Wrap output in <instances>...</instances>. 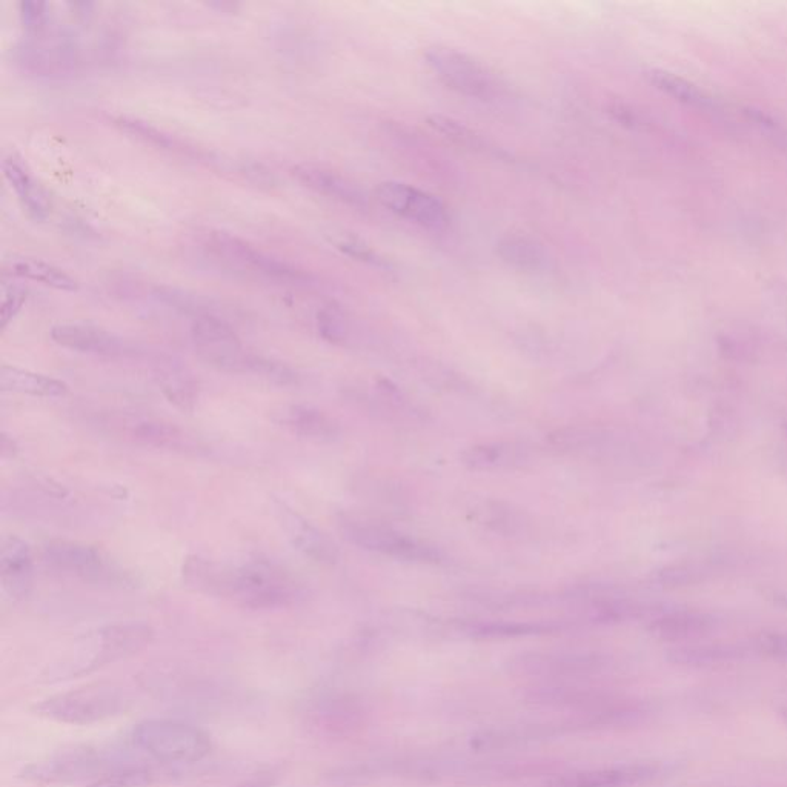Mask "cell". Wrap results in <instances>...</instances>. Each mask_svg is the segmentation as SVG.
Wrapping results in <instances>:
<instances>
[{"label":"cell","mask_w":787,"mask_h":787,"mask_svg":"<svg viewBox=\"0 0 787 787\" xmlns=\"http://www.w3.org/2000/svg\"><path fill=\"white\" fill-rule=\"evenodd\" d=\"M114 125L123 133L130 134V136L136 137L142 142L150 143L153 147L174 151V153L188 154V156H196V151L193 148L186 147L179 139L170 136L165 131L159 130V128L153 127L150 123L142 122V120L134 119V117L119 116L114 119Z\"/></svg>","instance_id":"33"},{"label":"cell","mask_w":787,"mask_h":787,"mask_svg":"<svg viewBox=\"0 0 787 787\" xmlns=\"http://www.w3.org/2000/svg\"><path fill=\"white\" fill-rule=\"evenodd\" d=\"M0 389L44 399L62 397L68 392V386L62 380L7 365L0 368Z\"/></svg>","instance_id":"29"},{"label":"cell","mask_w":787,"mask_h":787,"mask_svg":"<svg viewBox=\"0 0 787 787\" xmlns=\"http://www.w3.org/2000/svg\"><path fill=\"white\" fill-rule=\"evenodd\" d=\"M658 772L660 768L657 764H617L554 778L549 787H629L652 780Z\"/></svg>","instance_id":"21"},{"label":"cell","mask_w":787,"mask_h":787,"mask_svg":"<svg viewBox=\"0 0 787 787\" xmlns=\"http://www.w3.org/2000/svg\"><path fill=\"white\" fill-rule=\"evenodd\" d=\"M154 297L159 302L171 306V308L179 309L182 313L194 314L196 317L203 316V314H211L199 297L185 293L182 289L171 288V286H157L154 289Z\"/></svg>","instance_id":"38"},{"label":"cell","mask_w":787,"mask_h":787,"mask_svg":"<svg viewBox=\"0 0 787 787\" xmlns=\"http://www.w3.org/2000/svg\"><path fill=\"white\" fill-rule=\"evenodd\" d=\"M339 526L348 542L365 551L377 552L402 562L422 563V565H437L442 562V555L437 549L383 523L346 515L340 520Z\"/></svg>","instance_id":"5"},{"label":"cell","mask_w":787,"mask_h":787,"mask_svg":"<svg viewBox=\"0 0 787 787\" xmlns=\"http://www.w3.org/2000/svg\"><path fill=\"white\" fill-rule=\"evenodd\" d=\"M125 439L136 445L177 454H200L202 443L174 423L151 417L128 416L116 422Z\"/></svg>","instance_id":"15"},{"label":"cell","mask_w":787,"mask_h":787,"mask_svg":"<svg viewBox=\"0 0 787 787\" xmlns=\"http://www.w3.org/2000/svg\"><path fill=\"white\" fill-rule=\"evenodd\" d=\"M751 649L768 660L787 663V634L777 631L760 632L752 638Z\"/></svg>","instance_id":"40"},{"label":"cell","mask_w":787,"mask_h":787,"mask_svg":"<svg viewBox=\"0 0 787 787\" xmlns=\"http://www.w3.org/2000/svg\"><path fill=\"white\" fill-rule=\"evenodd\" d=\"M130 706L127 694L111 685H90L60 692L37 701V717L73 726H90L123 714Z\"/></svg>","instance_id":"4"},{"label":"cell","mask_w":787,"mask_h":787,"mask_svg":"<svg viewBox=\"0 0 787 787\" xmlns=\"http://www.w3.org/2000/svg\"><path fill=\"white\" fill-rule=\"evenodd\" d=\"M374 194L386 210L425 228L440 230L448 223V213L442 200L416 186L402 182H383L377 186Z\"/></svg>","instance_id":"12"},{"label":"cell","mask_w":787,"mask_h":787,"mask_svg":"<svg viewBox=\"0 0 787 787\" xmlns=\"http://www.w3.org/2000/svg\"><path fill=\"white\" fill-rule=\"evenodd\" d=\"M182 577L183 583L199 594L254 611L288 608L302 597L296 578L263 558L228 563L193 555L183 563Z\"/></svg>","instance_id":"1"},{"label":"cell","mask_w":787,"mask_h":787,"mask_svg":"<svg viewBox=\"0 0 787 787\" xmlns=\"http://www.w3.org/2000/svg\"><path fill=\"white\" fill-rule=\"evenodd\" d=\"M649 82L658 90L680 100V102L688 103V105H701L706 100L704 94L698 90L697 85L692 84L685 77L678 76V74L671 73L666 70H651L648 71Z\"/></svg>","instance_id":"35"},{"label":"cell","mask_w":787,"mask_h":787,"mask_svg":"<svg viewBox=\"0 0 787 787\" xmlns=\"http://www.w3.org/2000/svg\"><path fill=\"white\" fill-rule=\"evenodd\" d=\"M51 340L62 348L100 357H123L131 349L116 334L90 323H60L51 329Z\"/></svg>","instance_id":"18"},{"label":"cell","mask_w":787,"mask_h":787,"mask_svg":"<svg viewBox=\"0 0 787 787\" xmlns=\"http://www.w3.org/2000/svg\"><path fill=\"white\" fill-rule=\"evenodd\" d=\"M297 182L313 190L314 193L339 200L354 208H366L368 196L357 183L343 177L342 174L316 163H299L291 170Z\"/></svg>","instance_id":"22"},{"label":"cell","mask_w":787,"mask_h":787,"mask_svg":"<svg viewBox=\"0 0 787 787\" xmlns=\"http://www.w3.org/2000/svg\"><path fill=\"white\" fill-rule=\"evenodd\" d=\"M4 269L5 273L17 279L33 280L57 291L74 293L79 289V282L64 269L33 257H11L5 260Z\"/></svg>","instance_id":"28"},{"label":"cell","mask_w":787,"mask_h":787,"mask_svg":"<svg viewBox=\"0 0 787 787\" xmlns=\"http://www.w3.org/2000/svg\"><path fill=\"white\" fill-rule=\"evenodd\" d=\"M211 7L219 8L222 13L228 11V13H233L236 10V5L231 4V2H217V4H211Z\"/></svg>","instance_id":"46"},{"label":"cell","mask_w":787,"mask_h":787,"mask_svg":"<svg viewBox=\"0 0 787 787\" xmlns=\"http://www.w3.org/2000/svg\"><path fill=\"white\" fill-rule=\"evenodd\" d=\"M717 625V618L708 612L671 611L652 618L648 631L658 641L683 643L706 637Z\"/></svg>","instance_id":"24"},{"label":"cell","mask_w":787,"mask_h":787,"mask_svg":"<svg viewBox=\"0 0 787 787\" xmlns=\"http://www.w3.org/2000/svg\"><path fill=\"white\" fill-rule=\"evenodd\" d=\"M774 602L787 611V594H774Z\"/></svg>","instance_id":"47"},{"label":"cell","mask_w":787,"mask_h":787,"mask_svg":"<svg viewBox=\"0 0 787 787\" xmlns=\"http://www.w3.org/2000/svg\"><path fill=\"white\" fill-rule=\"evenodd\" d=\"M5 179L10 183L17 199L33 219L45 220L51 213V200L47 191L28 173L24 163L10 156L2 162Z\"/></svg>","instance_id":"26"},{"label":"cell","mask_w":787,"mask_h":787,"mask_svg":"<svg viewBox=\"0 0 787 787\" xmlns=\"http://www.w3.org/2000/svg\"><path fill=\"white\" fill-rule=\"evenodd\" d=\"M317 328L320 336L331 343L345 342L348 337V322L337 306H325L317 313Z\"/></svg>","instance_id":"39"},{"label":"cell","mask_w":787,"mask_h":787,"mask_svg":"<svg viewBox=\"0 0 787 787\" xmlns=\"http://www.w3.org/2000/svg\"><path fill=\"white\" fill-rule=\"evenodd\" d=\"M472 514L475 522H479L495 534L515 537V535L528 534L531 528V520L526 512L497 500L480 503L479 506H475Z\"/></svg>","instance_id":"30"},{"label":"cell","mask_w":787,"mask_h":787,"mask_svg":"<svg viewBox=\"0 0 787 787\" xmlns=\"http://www.w3.org/2000/svg\"><path fill=\"white\" fill-rule=\"evenodd\" d=\"M497 253L503 262L522 271H542L548 265L545 246L522 234H511L497 243Z\"/></svg>","instance_id":"31"},{"label":"cell","mask_w":787,"mask_h":787,"mask_svg":"<svg viewBox=\"0 0 787 787\" xmlns=\"http://www.w3.org/2000/svg\"><path fill=\"white\" fill-rule=\"evenodd\" d=\"M609 666L608 657L594 652H534L515 657L509 671L543 683H560L603 674Z\"/></svg>","instance_id":"9"},{"label":"cell","mask_w":787,"mask_h":787,"mask_svg":"<svg viewBox=\"0 0 787 787\" xmlns=\"http://www.w3.org/2000/svg\"><path fill=\"white\" fill-rule=\"evenodd\" d=\"M302 714L306 726L323 737H345L365 720L359 701L342 694L317 695L306 701Z\"/></svg>","instance_id":"13"},{"label":"cell","mask_w":787,"mask_h":787,"mask_svg":"<svg viewBox=\"0 0 787 787\" xmlns=\"http://www.w3.org/2000/svg\"><path fill=\"white\" fill-rule=\"evenodd\" d=\"M460 462L471 471H515L535 462L534 448L523 442H486L468 446Z\"/></svg>","instance_id":"19"},{"label":"cell","mask_w":787,"mask_h":787,"mask_svg":"<svg viewBox=\"0 0 787 787\" xmlns=\"http://www.w3.org/2000/svg\"><path fill=\"white\" fill-rule=\"evenodd\" d=\"M248 374L260 377V379L266 380V383H273V385L277 386L294 385L297 380L293 369L288 368L283 363L276 362V360L257 356V354H254L253 360H251Z\"/></svg>","instance_id":"37"},{"label":"cell","mask_w":787,"mask_h":787,"mask_svg":"<svg viewBox=\"0 0 787 787\" xmlns=\"http://www.w3.org/2000/svg\"><path fill=\"white\" fill-rule=\"evenodd\" d=\"M160 778L162 774L154 769L143 766H116L85 787H150Z\"/></svg>","instance_id":"34"},{"label":"cell","mask_w":787,"mask_h":787,"mask_svg":"<svg viewBox=\"0 0 787 787\" xmlns=\"http://www.w3.org/2000/svg\"><path fill=\"white\" fill-rule=\"evenodd\" d=\"M28 299L25 286L17 283H4L2 285V302H0V328L5 329L24 308Z\"/></svg>","instance_id":"41"},{"label":"cell","mask_w":787,"mask_h":787,"mask_svg":"<svg viewBox=\"0 0 787 787\" xmlns=\"http://www.w3.org/2000/svg\"><path fill=\"white\" fill-rule=\"evenodd\" d=\"M48 8L50 5L47 2H40V0H24L19 4L20 22L24 25L25 30L33 34H39L44 30L48 22Z\"/></svg>","instance_id":"43"},{"label":"cell","mask_w":787,"mask_h":787,"mask_svg":"<svg viewBox=\"0 0 787 787\" xmlns=\"http://www.w3.org/2000/svg\"><path fill=\"white\" fill-rule=\"evenodd\" d=\"M277 780H279V772L273 769V771L259 772V774L237 784L236 787H274Z\"/></svg>","instance_id":"45"},{"label":"cell","mask_w":787,"mask_h":787,"mask_svg":"<svg viewBox=\"0 0 787 787\" xmlns=\"http://www.w3.org/2000/svg\"><path fill=\"white\" fill-rule=\"evenodd\" d=\"M426 64L446 87L475 99L489 100L499 93V84L479 60L448 47L428 48Z\"/></svg>","instance_id":"10"},{"label":"cell","mask_w":787,"mask_h":787,"mask_svg":"<svg viewBox=\"0 0 787 787\" xmlns=\"http://www.w3.org/2000/svg\"><path fill=\"white\" fill-rule=\"evenodd\" d=\"M781 717H783V720L786 721V724H787V709H784V711H781Z\"/></svg>","instance_id":"48"},{"label":"cell","mask_w":787,"mask_h":787,"mask_svg":"<svg viewBox=\"0 0 787 787\" xmlns=\"http://www.w3.org/2000/svg\"><path fill=\"white\" fill-rule=\"evenodd\" d=\"M206 246L211 253L222 260L226 265L243 273L253 274V276L263 277V279L273 280V282L286 283V285H300L306 283L309 277L300 269L294 268L288 262L269 256L262 250L233 236L225 231H213L208 236Z\"/></svg>","instance_id":"6"},{"label":"cell","mask_w":787,"mask_h":787,"mask_svg":"<svg viewBox=\"0 0 787 787\" xmlns=\"http://www.w3.org/2000/svg\"><path fill=\"white\" fill-rule=\"evenodd\" d=\"M429 125L439 133L445 134L452 142L459 143L462 147L471 148L475 151H488V142L477 136L474 131L469 130L463 123L451 119V117L434 116L429 117Z\"/></svg>","instance_id":"36"},{"label":"cell","mask_w":787,"mask_h":787,"mask_svg":"<svg viewBox=\"0 0 787 787\" xmlns=\"http://www.w3.org/2000/svg\"><path fill=\"white\" fill-rule=\"evenodd\" d=\"M36 37L17 48V64L37 76H60L77 64L76 45L68 37Z\"/></svg>","instance_id":"16"},{"label":"cell","mask_w":787,"mask_h":787,"mask_svg":"<svg viewBox=\"0 0 787 787\" xmlns=\"http://www.w3.org/2000/svg\"><path fill=\"white\" fill-rule=\"evenodd\" d=\"M156 379L168 402L182 411H193L199 397V385L191 374L180 366L163 365L157 369Z\"/></svg>","instance_id":"32"},{"label":"cell","mask_w":787,"mask_h":787,"mask_svg":"<svg viewBox=\"0 0 787 787\" xmlns=\"http://www.w3.org/2000/svg\"><path fill=\"white\" fill-rule=\"evenodd\" d=\"M134 748L160 763L191 764L213 751L210 735L196 724L174 718H148L130 734Z\"/></svg>","instance_id":"3"},{"label":"cell","mask_w":787,"mask_h":787,"mask_svg":"<svg viewBox=\"0 0 787 787\" xmlns=\"http://www.w3.org/2000/svg\"><path fill=\"white\" fill-rule=\"evenodd\" d=\"M274 509H276L277 520L285 531L286 537L289 542L293 543L297 551L302 552L305 557L311 558L313 562L322 563V565H333L337 562L339 552H337L336 545L313 523H309L299 512L289 508L286 503L280 502V500L274 502Z\"/></svg>","instance_id":"17"},{"label":"cell","mask_w":787,"mask_h":787,"mask_svg":"<svg viewBox=\"0 0 787 787\" xmlns=\"http://www.w3.org/2000/svg\"><path fill=\"white\" fill-rule=\"evenodd\" d=\"M45 562L54 571L94 585H131L130 574L120 569L99 549L85 543L54 540L44 548Z\"/></svg>","instance_id":"8"},{"label":"cell","mask_w":787,"mask_h":787,"mask_svg":"<svg viewBox=\"0 0 787 787\" xmlns=\"http://www.w3.org/2000/svg\"><path fill=\"white\" fill-rule=\"evenodd\" d=\"M334 245H336L337 250L342 251L346 256L352 257V259L360 260V262L368 263V265L377 266V268H391V263H389L385 257L380 256L377 251L372 250L371 246L365 245V243L360 242L359 239H354V237H340V239L334 240Z\"/></svg>","instance_id":"42"},{"label":"cell","mask_w":787,"mask_h":787,"mask_svg":"<svg viewBox=\"0 0 787 787\" xmlns=\"http://www.w3.org/2000/svg\"><path fill=\"white\" fill-rule=\"evenodd\" d=\"M457 629L466 637L477 640H506V638L534 637L562 631L554 623L532 621H460Z\"/></svg>","instance_id":"27"},{"label":"cell","mask_w":787,"mask_h":787,"mask_svg":"<svg viewBox=\"0 0 787 787\" xmlns=\"http://www.w3.org/2000/svg\"><path fill=\"white\" fill-rule=\"evenodd\" d=\"M191 342L206 365L228 374H248L250 371L254 352L246 351L236 331L214 314L194 319Z\"/></svg>","instance_id":"7"},{"label":"cell","mask_w":787,"mask_h":787,"mask_svg":"<svg viewBox=\"0 0 787 787\" xmlns=\"http://www.w3.org/2000/svg\"><path fill=\"white\" fill-rule=\"evenodd\" d=\"M154 631L147 623L130 621L105 626L85 640L84 645L48 671V681H64L91 674L97 669L134 657L151 645Z\"/></svg>","instance_id":"2"},{"label":"cell","mask_w":787,"mask_h":787,"mask_svg":"<svg viewBox=\"0 0 787 787\" xmlns=\"http://www.w3.org/2000/svg\"><path fill=\"white\" fill-rule=\"evenodd\" d=\"M114 768L116 766L108 764L103 755L91 749H82L34 761L19 772V778L34 784L71 783L88 777L96 780Z\"/></svg>","instance_id":"11"},{"label":"cell","mask_w":787,"mask_h":787,"mask_svg":"<svg viewBox=\"0 0 787 787\" xmlns=\"http://www.w3.org/2000/svg\"><path fill=\"white\" fill-rule=\"evenodd\" d=\"M701 574L703 572L695 565H674L663 569L658 574V580L666 586H683L698 582Z\"/></svg>","instance_id":"44"},{"label":"cell","mask_w":787,"mask_h":787,"mask_svg":"<svg viewBox=\"0 0 787 787\" xmlns=\"http://www.w3.org/2000/svg\"><path fill=\"white\" fill-rule=\"evenodd\" d=\"M0 582L11 598L22 600L33 586V555L30 546L14 535L0 542Z\"/></svg>","instance_id":"23"},{"label":"cell","mask_w":787,"mask_h":787,"mask_svg":"<svg viewBox=\"0 0 787 787\" xmlns=\"http://www.w3.org/2000/svg\"><path fill=\"white\" fill-rule=\"evenodd\" d=\"M548 442L562 454L598 463L615 462L625 449L621 437L603 426L580 425L555 429L549 434Z\"/></svg>","instance_id":"14"},{"label":"cell","mask_w":787,"mask_h":787,"mask_svg":"<svg viewBox=\"0 0 787 787\" xmlns=\"http://www.w3.org/2000/svg\"><path fill=\"white\" fill-rule=\"evenodd\" d=\"M273 420L300 439L331 443L342 436L339 422L322 409L309 405H283L273 412Z\"/></svg>","instance_id":"20"},{"label":"cell","mask_w":787,"mask_h":787,"mask_svg":"<svg viewBox=\"0 0 787 787\" xmlns=\"http://www.w3.org/2000/svg\"><path fill=\"white\" fill-rule=\"evenodd\" d=\"M744 646L731 643H701V645H681L669 649L666 658L672 665L683 668L711 669L732 665L748 655Z\"/></svg>","instance_id":"25"}]
</instances>
